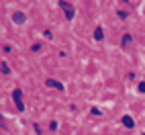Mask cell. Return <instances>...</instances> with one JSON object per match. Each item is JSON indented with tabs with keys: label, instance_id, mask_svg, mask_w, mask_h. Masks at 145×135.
Instances as JSON below:
<instances>
[{
	"label": "cell",
	"instance_id": "cell-1",
	"mask_svg": "<svg viewBox=\"0 0 145 135\" xmlns=\"http://www.w3.org/2000/svg\"><path fill=\"white\" fill-rule=\"evenodd\" d=\"M12 98H14V104H16V109L18 111H25V104H23V90H14L12 92Z\"/></svg>",
	"mask_w": 145,
	"mask_h": 135
},
{
	"label": "cell",
	"instance_id": "cell-2",
	"mask_svg": "<svg viewBox=\"0 0 145 135\" xmlns=\"http://www.w3.org/2000/svg\"><path fill=\"white\" fill-rule=\"evenodd\" d=\"M59 6L63 8V12H65V18H67V21H72V18H74V6H72V4H67V2H63V0L59 2Z\"/></svg>",
	"mask_w": 145,
	"mask_h": 135
},
{
	"label": "cell",
	"instance_id": "cell-3",
	"mask_svg": "<svg viewBox=\"0 0 145 135\" xmlns=\"http://www.w3.org/2000/svg\"><path fill=\"white\" fill-rule=\"evenodd\" d=\"M45 84L49 86V88H57V90H63V84H61V82H57V80H47Z\"/></svg>",
	"mask_w": 145,
	"mask_h": 135
},
{
	"label": "cell",
	"instance_id": "cell-4",
	"mask_svg": "<svg viewBox=\"0 0 145 135\" xmlns=\"http://www.w3.org/2000/svg\"><path fill=\"white\" fill-rule=\"evenodd\" d=\"M123 125H125V127H129V129H131L133 125H135V121H133V119L129 117V115H125V117H123Z\"/></svg>",
	"mask_w": 145,
	"mask_h": 135
},
{
	"label": "cell",
	"instance_id": "cell-5",
	"mask_svg": "<svg viewBox=\"0 0 145 135\" xmlns=\"http://www.w3.org/2000/svg\"><path fill=\"white\" fill-rule=\"evenodd\" d=\"M102 37H104L102 29H96V31H94V39H96V41H102Z\"/></svg>",
	"mask_w": 145,
	"mask_h": 135
},
{
	"label": "cell",
	"instance_id": "cell-6",
	"mask_svg": "<svg viewBox=\"0 0 145 135\" xmlns=\"http://www.w3.org/2000/svg\"><path fill=\"white\" fill-rule=\"evenodd\" d=\"M12 18H14V23H25V14L23 12H16Z\"/></svg>",
	"mask_w": 145,
	"mask_h": 135
},
{
	"label": "cell",
	"instance_id": "cell-7",
	"mask_svg": "<svg viewBox=\"0 0 145 135\" xmlns=\"http://www.w3.org/2000/svg\"><path fill=\"white\" fill-rule=\"evenodd\" d=\"M2 74H10V68H8V64L2 62Z\"/></svg>",
	"mask_w": 145,
	"mask_h": 135
},
{
	"label": "cell",
	"instance_id": "cell-8",
	"mask_svg": "<svg viewBox=\"0 0 145 135\" xmlns=\"http://www.w3.org/2000/svg\"><path fill=\"white\" fill-rule=\"evenodd\" d=\"M131 43V35H125L123 37V45H129Z\"/></svg>",
	"mask_w": 145,
	"mask_h": 135
},
{
	"label": "cell",
	"instance_id": "cell-9",
	"mask_svg": "<svg viewBox=\"0 0 145 135\" xmlns=\"http://www.w3.org/2000/svg\"><path fill=\"white\" fill-rule=\"evenodd\" d=\"M139 92H145V82H141V84H139Z\"/></svg>",
	"mask_w": 145,
	"mask_h": 135
}]
</instances>
